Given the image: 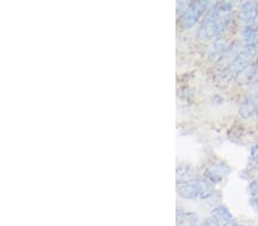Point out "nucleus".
Listing matches in <instances>:
<instances>
[{
	"label": "nucleus",
	"mask_w": 258,
	"mask_h": 226,
	"mask_svg": "<svg viewBox=\"0 0 258 226\" xmlns=\"http://www.w3.org/2000/svg\"><path fill=\"white\" fill-rule=\"evenodd\" d=\"M232 9H233V5L229 1L216 3L214 8L209 10L197 30V38L202 41H205L218 37L230 23Z\"/></svg>",
	"instance_id": "f257e3e1"
},
{
	"label": "nucleus",
	"mask_w": 258,
	"mask_h": 226,
	"mask_svg": "<svg viewBox=\"0 0 258 226\" xmlns=\"http://www.w3.org/2000/svg\"><path fill=\"white\" fill-rule=\"evenodd\" d=\"M178 194L182 199L187 200H195V199H202L207 200L214 195V187L211 183L208 180L194 179L187 183H181L178 186Z\"/></svg>",
	"instance_id": "f03ea898"
},
{
	"label": "nucleus",
	"mask_w": 258,
	"mask_h": 226,
	"mask_svg": "<svg viewBox=\"0 0 258 226\" xmlns=\"http://www.w3.org/2000/svg\"><path fill=\"white\" fill-rule=\"evenodd\" d=\"M209 2L208 1H192L188 3L185 13L182 14V26L185 29H189L195 25L200 17L207 10Z\"/></svg>",
	"instance_id": "7ed1b4c3"
},
{
	"label": "nucleus",
	"mask_w": 258,
	"mask_h": 226,
	"mask_svg": "<svg viewBox=\"0 0 258 226\" xmlns=\"http://www.w3.org/2000/svg\"><path fill=\"white\" fill-rule=\"evenodd\" d=\"M231 168L229 165L222 160H215L207 166L204 176L208 182H210L211 184H217L229 176Z\"/></svg>",
	"instance_id": "20e7f679"
},
{
	"label": "nucleus",
	"mask_w": 258,
	"mask_h": 226,
	"mask_svg": "<svg viewBox=\"0 0 258 226\" xmlns=\"http://www.w3.org/2000/svg\"><path fill=\"white\" fill-rule=\"evenodd\" d=\"M258 16V2L245 1L239 9V21L242 24L252 25Z\"/></svg>",
	"instance_id": "39448f33"
},
{
	"label": "nucleus",
	"mask_w": 258,
	"mask_h": 226,
	"mask_svg": "<svg viewBox=\"0 0 258 226\" xmlns=\"http://www.w3.org/2000/svg\"><path fill=\"white\" fill-rule=\"evenodd\" d=\"M258 112V96H249L242 102L240 107V115L244 119L253 118Z\"/></svg>",
	"instance_id": "423d86ee"
},
{
	"label": "nucleus",
	"mask_w": 258,
	"mask_h": 226,
	"mask_svg": "<svg viewBox=\"0 0 258 226\" xmlns=\"http://www.w3.org/2000/svg\"><path fill=\"white\" fill-rule=\"evenodd\" d=\"M211 217L212 220H215L219 225L224 226L230 224L231 222H233V215L231 214L229 208L224 205L215 207L211 212Z\"/></svg>",
	"instance_id": "0eeeda50"
},
{
	"label": "nucleus",
	"mask_w": 258,
	"mask_h": 226,
	"mask_svg": "<svg viewBox=\"0 0 258 226\" xmlns=\"http://www.w3.org/2000/svg\"><path fill=\"white\" fill-rule=\"evenodd\" d=\"M242 38H244L246 46H257L258 47V26L247 25L242 30Z\"/></svg>",
	"instance_id": "6e6552de"
},
{
	"label": "nucleus",
	"mask_w": 258,
	"mask_h": 226,
	"mask_svg": "<svg viewBox=\"0 0 258 226\" xmlns=\"http://www.w3.org/2000/svg\"><path fill=\"white\" fill-rule=\"evenodd\" d=\"M229 50L226 43L224 40H217L216 43L212 45L209 50V58L211 59H222L223 56L225 55V53Z\"/></svg>",
	"instance_id": "1a4fd4ad"
},
{
	"label": "nucleus",
	"mask_w": 258,
	"mask_h": 226,
	"mask_svg": "<svg viewBox=\"0 0 258 226\" xmlns=\"http://www.w3.org/2000/svg\"><path fill=\"white\" fill-rule=\"evenodd\" d=\"M258 74V70H257V66L255 65V64H252V65H249L247 69H245L242 72L239 73V75L237 78V81L239 82V84H250V82L253 81V79H256Z\"/></svg>",
	"instance_id": "9d476101"
},
{
	"label": "nucleus",
	"mask_w": 258,
	"mask_h": 226,
	"mask_svg": "<svg viewBox=\"0 0 258 226\" xmlns=\"http://www.w3.org/2000/svg\"><path fill=\"white\" fill-rule=\"evenodd\" d=\"M250 165L258 170V144L254 145L250 150Z\"/></svg>",
	"instance_id": "9b49d317"
},
{
	"label": "nucleus",
	"mask_w": 258,
	"mask_h": 226,
	"mask_svg": "<svg viewBox=\"0 0 258 226\" xmlns=\"http://www.w3.org/2000/svg\"><path fill=\"white\" fill-rule=\"evenodd\" d=\"M248 192L252 197H257L258 195V182H252L248 186Z\"/></svg>",
	"instance_id": "f8f14e48"
},
{
	"label": "nucleus",
	"mask_w": 258,
	"mask_h": 226,
	"mask_svg": "<svg viewBox=\"0 0 258 226\" xmlns=\"http://www.w3.org/2000/svg\"><path fill=\"white\" fill-rule=\"evenodd\" d=\"M200 226H222V225H219L215 220H212V218H208V220H205Z\"/></svg>",
	"instance_id": "ddd939ff"
},
{
	"label": "nucleus",
	"mask_w": 258,
	"mask_h": 226,
	"mask_svg": "<svg viewBox=\"0 0 258 226\" xmlns=\"http://www.w3.org/2000/svg\"><path fill=\"white\" fill-rule=\"evenodd\" d=\"M252 89L254 92V96H258V74L255 80L253 82V86H252Z\"/></svg>",
	"instance_id": "4468645a"
},
{
	"label": "nucleus",
	"mask_w": 258,
	"mask_h": 226,
	"mask_svg": "<svg viewBox=\"0 0 258 226\" xmlns=\"http://www.w3.org/2000/svg\"><path fill=\"white\" fill-rule=\"evenodd\" d=\"M186 8H187V7L185 6L184 2H182V1H178V2H177V13H178V14L181 13L182 9H184V13H185Z\"/></svg>",
	"instance_id": "2eb2a0df"
},
{
	"label": "nucleus",
	"mask_w": 258,
	"mask_h": 226,
	"mask_svg": "<svg viewBox=\"0 0 258 226\" xmlns=\"http://www.w3.org/2000/svg\"><path fill=\"white\" fill-rule=\"evenodd\" d=\"M250 205H252L256 210H258V195H257V197H252V200H250Z\"/></svg>",
	"instance_id": "dca6fc26"
},
{
	"label": "nucleus",
	"mask_w": 258,
	"mask_h": 226,
	"mask_svg": "<svg viewBox=\"0 0 258 226\" xmlns=\"http://www.w3.org/2000/svg\"><path fill=\"white\" fill-rule=\"evenodd\" d=\"M225 226H242L241 224H239V223H237V222H231L230 224H227V225H225Z\"/></svg>",
	"instance_id": "f3484780"
},
{
	"label": "nucleus",
	"mask_w": 258,
	"mask_h": 226,
	"mask_svg": "<svg viewBox=\"0 0 258 226\" xmlns=\"http://www.w3.org/2000/svg\"><path fill=\"white\" fill-rule=\"evenodd\" d=\"M257 53H258V52H257Z\"/></svg>",
	"instance_id": "a211bd4d"
}]
</instances>
